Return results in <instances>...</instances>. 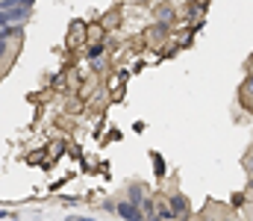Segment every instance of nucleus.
<instances>
[{"label":"nucleus","mask_w":253,"mask_h":221,"mask_svg":"<svg viewBox=\"0 0 253 221\" xmlns=\"http://www.w3.org/2000/svg\"><path fill=\"white\" fill-rule=\"evenodd\" d=\"M245 91H251L253 94V71H251V77H248V83H245Z\"/></svg>","instance_id":"423d86ee"},{"label":"nucleus","mask_w":253,"mask_h":221,"mask_svg":"<svg viewBox=\"0 0 253 221\" xmlns=\"http://www.w3.org/2000/svg\"><path fill=\"white\" fill-rule=\"evenodd\" d=\"M103 50H106L103 44H91V47H88V59H91V62H97V59L103 56Z\"/></svg>","instance_id":"7ed1b4c3"},{"label":"nucleus","mask_w":253,"mask_h":221,"mask_svg":"<svg viewBox=\"0 0 253 221\" xmlns=\"http://www.w3.org/2000/svg\"><path fill=\"white\" fill-rule=\"evenodd\" d=\"M248 165H251V174H253V156H251V162H248Z\"/></svg>","instance_id":"0eeeda50"},{"label":"nucleus","mask_w":253,"mask_h":221,"mask_svg":"<svg viewBox=\"0 0 253 221\" xmlns=\"http://www.w3.org/2000/svg\"><path fill=\"white\" fill-rule=\"evenodd\" d=\"M171 219H174L171 207H162V210H159V221H171Z\"/></svg>","instance_id":"39448f33"},{"label":"nucleus","mask_w":253,"mask_h":221,"mask_svg":"<svg viewBox=\"0 0 253 221\" xmlns=\"http://www.w3.org/2000/svg\"><path fill=\"white\" fill-rule=\"evenodd\" d=\"M141 201H144V198H141V186L129 189V204H132V207H141Z\"/></svg>","instance_id":"20e7f679"},{"label":"nucleus","mask_w":253,"mask_h":221,"mask_svg":"<svg viewBox=\"0 0 253 221\" xmlns=\"http://www.w3.org/2000/svg\"><path fill=\"white\" fill-rule=\"evenodd\" d=\"M115 213H118V216H121L124 221H144V216H141V210H138V207H132L129 201H124V204H118V207H115Z\"/></svg>","instance_id":"f257e3e1"},{"label":"nucleus","mask_w":253,"mask_h":221,"mask_svg":"<svg viewBox=\"0 0 253 221\" xmlns=\"http://www.w3.org/2000/svg\"><path fill=\"white\" fill-rule=\"evenodd\" d=\"M171 213H174V219H180V216L189 213V204H186L183 195H171Z\"/></svg>","instance_id":"f03ea898"}]
</instances>
